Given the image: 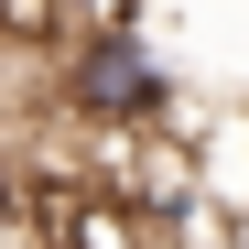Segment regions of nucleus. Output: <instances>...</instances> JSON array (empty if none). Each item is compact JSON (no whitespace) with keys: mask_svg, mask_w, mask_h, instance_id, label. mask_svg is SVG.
I'll return each instance as SVG.
<instances>
[{"mask_svg":"<svg viewBox=\"0 0 249 249\" xmlns=\"http://www.w3.org/2000/svg\"><path fill=\"white\" fill-rule=\"evenodd\" d=\"M44 98L65 130H152V119H184V76L152 54L141 22H98L44 54Z\"/></svg>","mask_w":249,"mask_h":249,"instance_id":"1","label":"nucleus"},{"mask_svg":"<svg viewBox=\"0 0 249 249\" xmlns=\"http://www.w3.org/2000/svg\"><path fill=\"white\" fill-rule=\"evenodd\" d=\"M33 238L44 249H184L174 217H152L141 195H119L108 174H76V162L33 174Z\"/></svg>","mask_w":249,"mask_h":249,"instance_id":"2","label":"nucleus"},{"mask_svg":"<svg viewBox=\"0 0 249 249\" xmlns=\"http://www.w3.org/2000/svg\"><path fill=\"white\" fill-rule=\"evenodd\" d=\"M141 0H22V54H54L76 44V33H98V22H130Z\"/></svg>","mask_w":249,"mask_h":249,"instance_id":"3","label":"nucleus"}]
</instances>
